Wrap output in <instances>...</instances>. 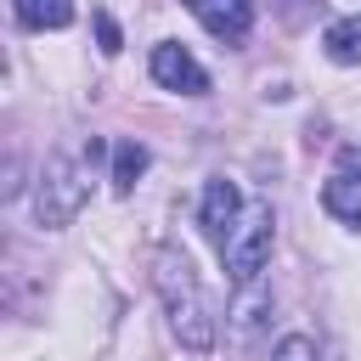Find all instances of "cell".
<instances>
[{"label": "cell", "instance_id": "1", "mask_svg": "<svg viewBox=\"0 0 361 361\" xmlns=\"http://www.w3.org/2000/svg\"><path fill=\"white\" fill-rule=\"evenodd\" d=\"M152 293H158V305H164V316H169V333H175L186 350H197V355L214 350L220 322H214V305H209V293H203L186 248H175V243L152 248Z\"/></svg>", "mask_w": 361, "mask_h": 361}, {"label": "cell", "instance_id": "2", "mask_svg": "<svg viewBox=\"0 0 361 361\" xmlns=\"http://www.w3.org/2000/svg\"><path fill=\"white\" fill-rule=\"evenodd\" d=\"M90 158H102V141H90L85 158L79 152H51L45 158L39 186H34V220L45 231H62V226L79 220V209L90 197Z\"/></svg>", "mask_w": 361, "mask_h": 361}, {"label": "cell", "instance_id": "3", "mask_svg": "<svg viewBox=\"0 0 361 361\" xmlns=\"http://www.w3.org/2000/svg\"><path fill=\"white\" fill-rule=\"evenodd\" d=\"M271 237H276L271 203H248V209H243V220H237V231H231V237H226V248H220V259H226L231 282H254V276L265 271V259H271Z\"/></svg>", "mask_w": 361, "mask_h": 361}, {"label": "cell", "instance_id": "4", "mask_svg": "<svg viewBox=\"0 0 361 361\" xmlns=\"http://www.w3.org/2000/svg\"><path fill=\"white\" fill-rule=\"evenodd\" d=\"M152 79L164 90H180V96H203L209 90V68L186 45H175V39H158L152 45Z\"/></svg>", "mask_w": 361, "mask_h": 361}, {"label": "cell", "instance_id": "5", "mask_svg": "<svg viewBox=\"0 0 361 361\" xmlns=\"http://www.w3.org/2000/svg\"><path fill=\"white\" fill-rule=\"evenodd\" d=\"M243 192H237V180H226V175H214L209 186H203V209H197V220H203V237L214 243V248H226V237L237 231V220H243Z\"/></svg>", "mask_w": 361, "mask_h": 361}, {"label": "cell", "instance_id": "6", "mask_svg": "<svg viewBox=\"0 0 361 361\" xmlns=\"http://www.w3.org/2000/svg\"><path fill=\"white\" fill-rule=\"evenodd\" d=\"M192 17H197L214 39H226V45H243L248 28H254V6H248V0H192Z\"/></svg>", "mask_w": 361, "mask_h": 361}, {"label": "cell", "instance_id": "7", "mask_svg": "<svg viewBox=\"0 0 361 361\" xmlns=\"http://www.w3.org/2000/svg\"><path fill=\"white\" fill-rule=\"evenodd\" d=\"M231 338L243 344V338H254L259 333V322L271 316V282L265 276H254V282H237V293H231Z\"/></svg>", "mask_w": 361, "mask_h": 361}, {"label": "cell", "instance_id": "8", "mask_svg": "<svg viewBox=\"0 0 361 361\" xmlns=\"http://www.w3.org/2000/svg\"><path fill=\"white\" fill-rule=\"evenodd\" d=\"M322 51H327V62L355 68V62H361V17H338V23H327Z\"/></svg>", "mask_w": 361, "mask_h": 361}, {"label": "cell", "instance_id": "9", "mask_svg": "<svg viewBox=\"0 0 361 361\" xmlns=\"http://www.w3.org/2000/svg\"><path fill=\"white\" fill-rule=\"evenodd\" d=\"M11 11H17L23 28H39V34L73 23V0H11Z\"/></svg>", "mask_w": 361, "mask_h": 361}, {"label": "cell", "instance_id": "10", "mask_svg": "<svg viewBox=\"0 0 361 361\" xmlns=\"http://www.w3.org/2000/svg\"><path fill=\"white\" fill-rule=\"evenodd\" d=\"M141 169H147V147H141V141H118V147H113V192L130 197L135 180H141Z\"/></svg>", "mask_w": 361, "mask_h": 361}, {"label": "cell", "instance_id": "11", "mask_svg": "<svg viewBox=\"0 0 361 361\" xmlns=\"http://www.w3.org/2000/svg\"><path fill=\"white\" fill-rule=\"evenodd\" d=\"M271 361H322V355H316V338H305V333H288V338L271 350Z\"/></svg>", "mask_w": 361, "mask_h": 361}, {"label": "cell", "instance_id": "12", "mask_svg": "<svg viewBox=\"0 0 361 361\" xmlns=\"http://www.w3.org/2000/svg\"><path fill=\"white\" fill-rule=\"evenodd\" d=\"M96 34H102V51L113 56V51H118V23H113V17H96Z\"/></svg>", "mask_w": 361, "mask_h": 361}, {"label": "cell", "instance_id": "13", "mask_svg": "<svg viewBox=\"0 0 361 361\" xmlns=\"http://www.w3.org/2000/svg\"><path fill=\"white\" fill-rule=\"evenodd\" d=\"M338 175H361V147H338Z\"/></svg>", "mask_w": 361, "mask_h": 361}, {"label": "cell", "instance_id": "14", "mask_svg": "<svg viewBox=\"0 0 361 361\" xmlns=\"http://www.w3.org/2000/svg\"><path fill=\"white\" fill-rule=\"evenodd\" d=\"M186 6H192V0H186Z\"/></svg>", "mask_w": 361, "mask_h": 361}]
</instances>
